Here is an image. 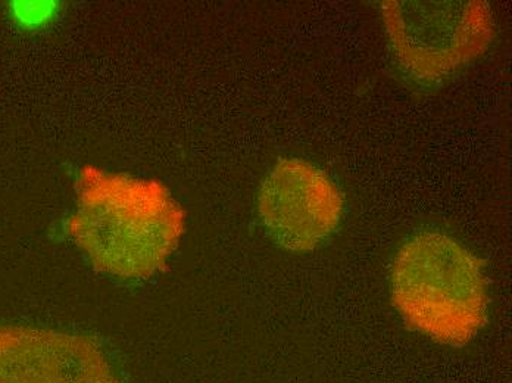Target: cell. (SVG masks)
I'll return each instance as SVG.
<instances>
[{
	"instance_id": "3957f363",
	"label": "cell",
	"mask_w": 512,
	"mask_h": 383,
	"mask_svg": "<svg viewBox=\"0 0 512 383\" xmlns=\"http://www.w3.org/2000/svg\"><path fill=\"white\" fill-rule=\"evenodd\" d=\"M380 12L390 51L402 73L436 87L482 58L495 37V18L474 0H387Z\"/></svg>"
},
{
	"instance_id": "7a4b0ae2",
	"label": "cell",
	"mask_w": 512,
	"mask_h": 383,
	"mask_svg": "<svg viewBox=\"0 0 512 383\" xmlns=\"http://www.w3.org/2000/svg\"><path fill=\"white\" fill-rule=\"evenodd\" d=\"M390 283L405 323L439 344L464 347L486 326L485 264L445 233L408 238L393 261Z\"/></svg>"
},
{
	"instance_id": "6da1fadb",
	"label": "cell",
	"mask_w": 512,
	"mask_h": 383,
	"mask_svg": "<svg viewBox=\"0 0 512 383\" xmlns=\"http://www.w3.org/2000/svg\"><path fill=\"white\" fill-rule=\"evenodd\" d=\"M77 193L68 235L93 269L121 280H145L167 266L186 220L162 183L86 167Z\"/></svg>"
},
{
	"instance_id": "277c9868",
	"label": "cell",
	"mask_w": 512,
	"mask_h": 383,
	"mask_svg": "<svg viewBox=\"0 0 512 383\" xmlns=\"http://www.w3.org/2000/svg\"><path fill=\"white\" fill-rule=\"evenodd\" d=\"M345 198L318 165L284 158L268 171L258 192V214L280 248L308 252L326 244L339 229Z\"/></svg>"
},
{
	"instance_id": "5b68a950",
	"label": "cell",
	"mask_w": 512,
	"mask_h": 383,
	"mask_svg": "<svg viewBox=\"0 0 512 383\" xmlns=\"http://www.w3.org/2000/svg\"><path fill=\"white\" fill-rule=\"evenodd\" d=\"M0 383H124L101 342L78 333L0 326Z\"/></svg>"
}]
</instances>
